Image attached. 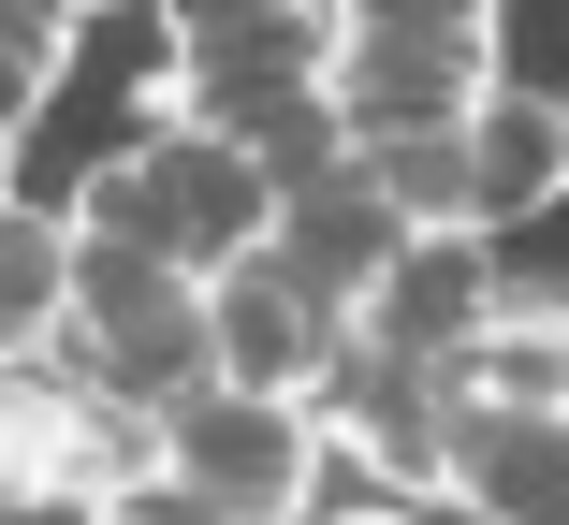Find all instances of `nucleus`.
Wrapping results in <instances>:
<instances>
[{
	"label": "nucleus",
	"mask_w": 569,
	"mask_h": 525,
	"mask_svg": "<svg viewBox=\"0 0 569 525\" xmlns=\"http://www.w3.org/2000/svg\"><path fill=\"white\" fill-rule=\"evenodd\" d=\"M59 234L219 277V263H249V249L278 234V175H263V161H234V147H204V132H132L118 161H88V175H73Z\"/></svg>",
	"instance_id": "f257e3e1"
},
{
	"label": "nucleus",
	"mask_w": 569,
	"mask_h": 525,
	"mask_svg": "<svg viewBox=\"0 0 569 525\" xmlns=\"http://www.w3.org/2000/svg\"><path fill=\"white\" fill-rule=\"evenodd\" d=\"M59 365L118 408H190L219 380V336H204V277L190 263H147V249H88L73 234V306H59Z\"/></svg>",
	"instance_id": "f03ea898"
},
{
	"label": "nucleus",
	"mask_w": 569,
	"mask_h": 525,
	"mask_svg": "<svg viewBox=\"0 0 569 525\" xmlns=\"http://www.w3.org/2000/svg\"><path fill=\"white\" fill-rule=\"evenodd\" d=\"M161 482V408L88 394L59 351L44 365H0V511H118Z\"/></svg>",
	"instance_id": "7ed1b4c3"
},
{
	"label": "nucleus",
	"mask_w": 569,
	"mask_h": 525,
	"mask_svg": "<svg viewBox=\"0 0 569 525\" xmlns=\"http://www.w3.org/2000/svg\"><path fill=\"white\" fill-rule=\"evenodd\" d=\"M321 59H336V0H161L147 132H190L204 102H278V88H321Z\"/></svg>",
	"instance_id": "20e7f679"
},
{
	"label": "nucleus",
	"mask_w": 569,
	"mask_h": 525,
	"mask_svg": "<svg viewBox=\"0 0 569 525\" xmlns=\"http://www.w3.org/2000/svg\"><path fill=\"white\" fill-rule=\"evenodd\" d=\"M161 482L204 511V525H307L321 511V424L278 394H190L161 408Z\"/></svg>",
	"instance_id": "39448f33"
},
{
	"label": "nucleus",
	"mask_w": 569,
	"mask_h": 525,
	"mask_svg": "<svg viewBox=\"0 0 569 525\" xmlns=\"http://www.w3.org/2000/svg\"><path fill=\"white\" fill-rule=\"evenodd\" d=\"M497 88V44H452V30H380V16H336L321 102L351 147H423V132H468Z\"/></svg>",
	"instance_id": "423d86ee"
},
{
	"label": "nucleus",
	"mask_w": 569,
	"mask_h": 525,
	"mask_svg": "<svg viewBox=\"0 0 569 525\" xmlns=\"http://www.w3.org/2000/svg\"><path fill=\"white\" fill-rule=\"evenodd\" d=\"M204 336H219V394H278V408H307L336 380V351H351V322H336L278 249H249V263L204 277Z\"/></svg>",
	"instance_id": "0eeeda50"
},
{
	"label": "nucleus",
	"mask_w": 569,
	"mask_h": 525,
	"mask_svg": "<svg viewBox=\"0 0 569 525\" xmlns=\"http://www.w3.org/2000/svg\"><path fill=\"white\" fill-rule=\"evenodd\" d=\"M307 424H321V453H351L380 496H438V438H452V394L423 380V365H395V351H336V380L307 394Z\"/></svg>",
	"instance_id": "6e6552de"
},
{
	"label": "nucleus",
	"mask_w": 569,
	"mask_h": 525,
	"mask_svg": "<svg viewBox=\"0 0 569 525\" xmlns=\"http://www.w3.org/2000/svg\"><path fill=\"white\" fill-rule=\"evenodd\" d=\"M497 234H409L395 249V277L366 292V351H395V365H423V380H452V365H468V336L497 322Z\"/></svg>",
	"instance_id": "1a4fd4ad"
},
{
	"label": "nucleus",
	"mask_w": 569,
	"mask_h": 525,
	"mask_svg": "<svg viewBox=\"0 0 569 525\" xmlns=\"http://www.w3.org/2000/svg\"><path fill=\"white\" fill-rule=\"evenodd\" d=\"M438 511H468V525H569V424H540V408H452Z\"/></svg>",
	"instance_id": "9d476101"
},
{
	"label": "nucleus",
	"mask_w": 569,
	"mask_h": 525,
	"mask_svg": "<svg viewBox=\"0 0 569 525\" xmlns=\"http://www.w3.org/2000/svg\"><path fill=\"white\" fill-rule=\"evenodd\" d=\"M263 249H278V263H292L321 306H336V322H366V292L395 277V249H409V234H395V204H380L351 161H336V175L278 190V234H263Z\"/></svg>",
	"instance_id": "9b49d317"
},
{
	"label": "nucleus",
	"mask_w": 569,
	"mask_h": 525,
	"mask_svg": "<svg viewBox=\"0 0 569 525\" xmlns=\"http://www.w3.org/2000/svg\"><path fill=\"white\" fill-rule=\"evenodd\" d=\"M468 175H482V234L511 220H555L569 204V88H482V118H468Z\"/></svg>",
	"instance_id": "f8f14e48"
},
{
	"label": "nucleus",
	"mask_w": 569,
	"mask_h": 525,
	"mask_svg": "<svg viewBox=\"0 0 569 525\" xmlns=\"http://www.w3.org/2000/svg\"><path fill=\"white\" fill-rule=\"evenodd\" d=\"M438 394L452 408H540V424H569V292H511Z\"/></svg>",
	"instance_id": "ddd939ff"
},
{
	"label": "nucleus",
	"mask_w": 569,
	"mask_h": 525,
	"mask_svg": "<svg viewBox=\"0 0 569 525\" xmlns=\"http://www.w3.org/2000/svg\"><path fill=\"white\" fill-rule=\"evenodd\" d=\"M59 306H73V234L44 204H0V365H44Z\"/></svg>",
	"instance_id": "4468645a"
},
{
	"label": "nucleus",
	"mask_w": 569,
	"mask_h": 525,
	"mask_svg": "<svg viewBox=\"0 0 569 525\" xmlns=\"http://www.w3.org/2000/svg\"><path fill=\"white\" fill-rule=\"evenodd\" d=\"M351 175L395 204V234H482V175H468V132H423V147H351Z\"/></svg>",
	"instance_id": "2eb2a0df"
},
{
	"label": "nucleus",
	"mask_w": 569,
	"mask_h": 525,
	"mask_svg": "<svg viewBox=\"0 0 569 525\" xmlns=\"http://www.w3.org/2000/svg\"><path fill=\"white\" fill-rule=\"evenodd\" d=\"M73 73V0H0V132H30Z\"/></svg>",
	"instance_id": "dca6fc26"
},
{
	"label": "nucleus",
	"mask_w": 569,
	"mask_h": 525,
	"mask_svg": "<svg viewBox=\"0 0 569 525\" xmlns=\"http://www.w3.org/2000/svg\"><path fill=\"white\" fill-rule=\"evenodd\" d=\"M336 16H380V30H452V44H497L511 0H336Z\"/></svg>",
	"instance_id": "f3484780"
},
{
	"label": "nucleus",
	"mask_w": 569,
	"mask_h": 525,
	"mask_svg": "<svg viewBox=\"0 0 569 525\" xmlns=\"http://www.w3.org/2000/svg\"><path fill=\"white\" fill-rule=\"evenodd\" d=\"M102 525H204V511H190L176 482H147V496H118V511H102Z\"/></svg>",
	"instance_id": "a211bd4d"
},
{
	"label": "nucleus",
	"mask_w": 569,
	"mask_h": 525,
	"mask_svg": "<svg viewBox=\"0 0 569 525\" xmlns=\"http://www.w3.org/2000/svg\"><path fill=\"white\" fill-rule=\"evenodd\" d=\"M307 525H423L409 496H366V511H307Z\"/></svg>",
	"instance_id": "6ab92c4d"
},
{
	"label": "nucleus",
	"mask_w": 569,
	"mask_h": 525,
	"mask_svg": "<svg viewBox=\"0 0 569 525\" xmlns=\"http://www.w3.org/2000/svg\"><path fill=\"white\" fill-rule=\"evenodd\" d=\"M0 204H16V132H0Z\"/></svg>",
	"instance_id": "aec40b11"
},
{
	"label": "nucleus",
	"mask_w": 569,
	"mask_h": 525,
	"mask_svg": "<svg viewBox=\"0 0 569 525\" xmlns=\"http://www.w3.org/2000/svg\"><path fill=\"white\" fill-rule=\"evenodd\" d=\"M73 16H102V0H73Z\"/></svg>",
	"instance_id": "412c9836"
}]
</instances>
